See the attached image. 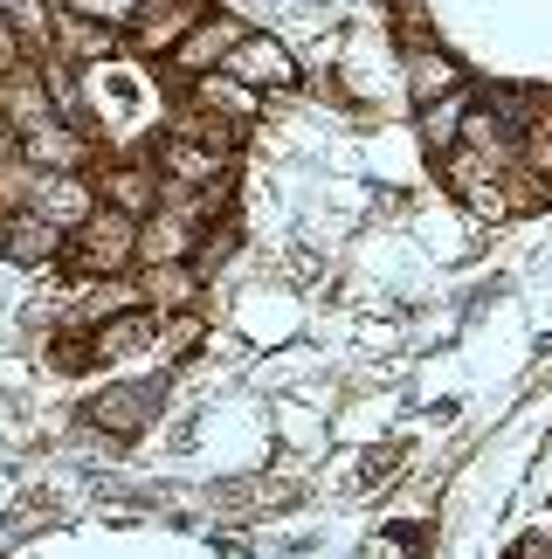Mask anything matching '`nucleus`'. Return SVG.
<instances>
[{
	"label": "nucleus",
	"instance_id": "f257e3e1",
	"mask_svg": "<svg viewBox=\"0 0 552 559\" xmlns=\"http://www.w3.org/2000/svg\"><path fill=\"white\" fill-rule=\"evenodd\" d=\"M442 187H449L456 201L477 214V222H518L525 207L545 201V193L518 174V166H504L491 153H470V145H456V153L442 159Z\"/></svg>",
	"mask_w": 552,
	"mask_h": 559
},
{
	"label": "nucleus",
	"instance_id": "f03ea898",
	"mask_svg": "<svg viewBox=\"0 0 552 559\" xmlns=\"http://www.w3.org/2000/svg\"><path fill=\"white\" fill-rule=\"evenodd\" d=\"M62 270L76 276V284H111V276H139V222L118 207H97L91 222L70 235V255H62Z\"/></svg>",
	"mask_w": 552,
	"mask_h": 559
},
{
	"label": "nucleus",
	"instance_id": "7ed1b4c3",
	"mask_svg": "<svg viewBox=\"0 0 552 559\" xmlns=\"http://www.w3.org/2000/svg\"><path fill=\"white\" fill-rule=\"evenodd\" d=\"M228 76L249 83L256 97H297L304 91V62H297V49L276 28H249L242 49L228 56Z\"/></svg>",
	"mask_w": 552,
	"mask_h": 559
},
{
	"label": "nucleus",
	"instance_id": "20e7f679",
	"mask_svg": "<svg viewBox=\"0 0 552 559\" xmlns=\"http://www.w3.org/2000/svg\"><path fill=\"white\" fill-rule=\"evenodd\" d=\"M159 415H166V380H118L104 394H91V407H83V421L111 442H139Z\"/></svg>",
	"mask_w": 552,
	"mask_h": 559
},
{
	"label": "nucleus",
	"instance_id": "39448f33",
	"mask_svg": "<svg viewBox=\"0 0 552 559\" xmlns=\"http://www.w3.org/2000/svg\"><path fill=\"white\" fill-rule=\"evenodd\" d=\"M242 35H249V21H242L236 8H207V14H201V28L187 35L173 56H166V70H173L180 83H201V76L228 70V56L242 49Z\"/></svg>",
	"mask_w": 552,
	"mask_h": 559
},
{
	"label": "nucleus",
	"instance_id": "423d86ee",
	"mask_svg": "<svg viewBox=\"0 0 552 559\" xmlns=\"http://www.w3.org/2000/svg\"><path fill=\"white\" fill-rule=\"evenodd\" d=\"M153 166H159V180H166V193L236 187V159L207 153V145H194V139H180V132H159V139H153Z\"/></svg>",
	"mask_w": 552,
	"mask_h": 559
},
{
	"label": "nucleus",
	"instance_id": "0eeeda50",
	"mask_svg": "<svg viewBox=\"0 0 552 559\" xmlns=\"http://www.w3.org/2000/svg\"><path fill=\"white\" fill-rule=\"evenodd\" d=\"M91 180H97V201H104V207H118V214H132V222H145V214H159V201H166V180H159L153 153L104 159Z\"/></svg>",
	"mask_w": 552,
	"mask_h": 559
},
{
	"label": "nucleus",
	"instance_id": "6e6552de",
	"mask_svg": "<svg viewBox=\"0 0 552 559\" xmlns=\"http://www.w3.org/2000/svg\"><path fill=\"white\" fill-rule=\"evenodd\" d=\"M201 14H207V0H145V8H139V21L124 28V49H132V56H153V62H159V56H173L180 41L201 28Z\"/></svg>",
	"mask_w": 552,
	"mask_h": 559
},
{
	"label": "nucleus",
	"instance_id": "1a4fd4ad",
	"mask_svg": "<svg viewBox=\"0 0 552 559\" xmlns=\"http://www.w3.org/2000/svg\"><path fill=\"white\" fill-rule=\"evenodd\" d=\"M124 49L118 28H104V21H83L70 8H49V41H41V56L70 62V70H97V62H111Z\"/></svg>",
	"mask_w": 552,
	"mask_h": 559
},
{
	"label": "nucleus",
	"instance_id": "9d476101",
	"mask_svg": "<svg viewBox=\"0 0 552 559\" xmlns=\"http://www.w3.org/2000/svg\"><path fill=\"white\" fill-rule=\"evenodd\" d=\"M400 83H408V104H415V111H429V104L470 91V70H463L442 41H415V49L400 56Z\"/></svg>",
	"mask_w": 552,
	"mask_h": 559
},
{
	"label": "nucleus",
	"instance_id": "9b49d317",
	"mask_svg": "<svg viewBox=\"0 0 552 559\" xmlns=\"http://www.w3.org/2000/svg\"><path fill=\"white\" fill-rule=\"evenodd\" d=\"M159 353V311H118V318H104V325L91 332V359L97 367H139V359H153Z\"/></svg>",
	"mask_w": 552,
	"mask_h": 559
},
{
	"label": "nucleus",
	"instance_id": "f8f14e48",
	"mask_svg": "<svg viewBox=\"0 0 552 559\" xmlns=\"http://www.w3.org/2000/svg\"><path fill=\"white\" fill-rule=\"evenodd\" d=\"M49 118H62V111H56L49 76H41V56H35L28 70H14L8 83H0V132H8V139H28V132H41Z\"/></svg>",
	"mask_w": 552,
	"mask_h": 559
},
{
	"label": "nucleus",
	"instance_id": "ddd939ff",
	"mask_svg": "<svg viewBox=\"0 0 552 559\" xmlns=\"http://www.w3.org/2000/svg\"><path fill=\"white\" fill-rule=\"evenodd\" d=\"M194 255H201V222H187L173 207L139 222V270H173V263H194Z\"/></svg>",
	"mask_w": 552,
	"mask_h": 559
},
{
	"label": "nucleus",
	"instance_id": "4468645a",
	"mask_svg": "<svg viewBox=\"0 0 552 559\" xmlns=\"http://www.w3.org/2000/svg\"><path fill=\"white\" fill-rule=\"evenodd\" d=\"M28 207L41 214V222H56L62 235H76V228L91 222V214H97L104 201H97V180H91V174H41Z\"/></svg>",
	"mask_w": 552,
	"mask_h": 559
},
{
	"label": "nucleus",
	"instance_id": "2eb2a0df",
	"mask_svg": "<svg viewBox=\"0 0 552 559\" xmlns=\"http://www.w3.org/2000/svg\"><path fill=\"white\" fill-rule=\"evenodd\" d=\"M62 255H70V235H62L56 222H41L35 207H14V214H8V263H14V270L41 276V270H56Z\"/></svg>",
	"mask_w": 552,
	"mask_h": 559
},
{
	"label": "nucleus",
	"instance_id": "dca6fc26",
	"mask_svg": "<svg viewBox=\"0 0 552 559\" xmlns=\"http://www.w3.org/2000/svg\"><path fill=\"white\" fill-rule=\"evenodd\" d=\"M166 132L194 139V145H207V153H221V159H242V145H249V132H242L236 118L201 111V104H180V111H166Z\"/></svg>",
	"mask_w": 552,
	"mask_h": 559
},
{
	"label": "nucleus",
	"instance_id": "f3484780",
	"mask_svg": "<svg viewBox=\"0 0 552 559\" xmlns=\"http://www.w3.org/2000/svg\"><path fill=\"white\" fill-rule=\"evenodd\" d=\"M139 297H145V311H159V318H173V311H201V270H194V263L139 270Z\"/></svg>",
	"mask_w": 552,
	"mask_h": 559
},
{
	"label": "nucleus",
	"instance_id": "a211bd4d",
	"mask_svg": "<svg viewBox=\"0 0 552 559\" xmlns=\"http://www.w3.org/2000/svg\"><path fill=\"white\" fill-rule=\"evenodd\" d=\"M187 104H201V111H221V118H236L242 132L263 118V97L249 91V83H236L228 70H215V76H201V83H187Z\"/></svg>",
	"mask_w": 552,
	"mask_h": 559
},
{
	"label": "nucleus",
	"instance_id": "6ab92c4d",
	"mask_svg": "<svg viewBox=\"0 0 552 559\" xmlns=\"http://www.w3.org/2000/svg\"><path fill=\"white\" fill-rule=\"evenodd\" d=\"M518 174L552 201V104L545 97L532 104V118H525V132H518Z\"/></svg>",
	"mask_w": 552,
	"mask_h": 559
},
{
	"label": "nucleus",
	"instance_id": "aec40b11",
	"mask_svg": "<svg viewBox=\"0 0 552 559\" xmlns=\"http://www.w3.org/2000/svg\"><path fill=\"white\" fill-rule=\"evenodd\" d=\"M470 104H477V97L463 91V97H442V104H429V111H415V124H421V145L449 159L456 145H463V118H470Z\"/></svg>",
	"mask_w": 552,
	"mask_h": 559
},
{
	"label": "nucleus",
	"instance_id": "412c9836",
	"mask_svg": "<svg viewBox=\"0 0 552 559\" xmlns=\"http://www.w3.org/2000/svg\"><path fill=\"white\" fill-rule=\"evenodd\" d=\"M201 338H207V318H201V311H173V318H159V353H153V367H159V373L187 367V359L201 353Z\"/></svg>",
	"mask_w": 552,
	"mask_h": 559
},
{
	"label": "nucleus",
	"instance_id": "4be33fe9",
	"mask_svg": "<svg viewBox=\"0 0 552 559\" xmlns=\"http://www.w3.org/2000/svg\"><path fill=\"white\" fill-rule=\"evenodd\" d=\"M236 249H242V222H236V214H221V222H207V228H201V255H194V270H221Z\"/></svg>",
	"mask_w": 552,
	"mask_h": 559
},
{
	"label": "nucleus",
	"instance_id": "5701e85b",
	"mask_svg": "<svg viewBox=\"0 0 552 559\" xmlns=\"http://www.w3.org/2000/svg\"><path fill=\"white\" fill-rule=\"evenodd\" d=\"M56 8H70V14H83V21H104V28H132V21H139V8H145V0H56Z\"/></svg>",
	"mask_w": 552,
	"mask_h": 559
},
{
	"label": "nucleus",
	"instance_id": "b1692460",
	"mask_svg": "<svg viewBox=\"0 0 552 559\" xmlns=\"http://www.w3.org/2000/svg\"><path fill=\"white\" fill-rule=\"evenodd\" d=\"M28 62H35V41L21 35V21L0 14V83H8L14 70H28Z\"/></svg>",
	"mask_w": 552,
	"mask_h": 559
},
{
	"label": "nucleus",
	"instance_id": "393cba45",
	"mask_svg": "<svg viewBox=\"0 0 552 559\" xmlns=\"http://www.w3.org/2000/svg\"><path fill=\"white\" fill-rule=\"evenodd\" d=\"M518 552H532V559H552V519H545V525H539V532H532V539H525Z\"/></svg>",
	"mask_w": 552,
	"mask_h": 559
},
{
	"label": "nucleus",
	"instance_id": "a878e982",
	"mask_svg": "<svg viewBox=\"0 0 552 559\" xmlns=\"http://www.w3.org/2000/svg\"><path fill=\"white\" fill-rule=\"evenodd\" d=\"M0 263H8V207H0Z\"/></svg>",
	"mask_w": 552,
	"mask_h": 559
},
{
	"label": "nucleus",
	"instance_id": "bb28decb",
	"mask_svg": "<svg viewBox=\"0 0 552 559\" xmlns=\"http://www.w3.org/2000/svg\"><path fill=\"white\" fill-rule=\"evenodd\" d=\"M504 559H532V552H518V546H512V552H504Z\"/></svg>",
	"mask_w": 552,
	"mask_h": 559
}]
</instances>
